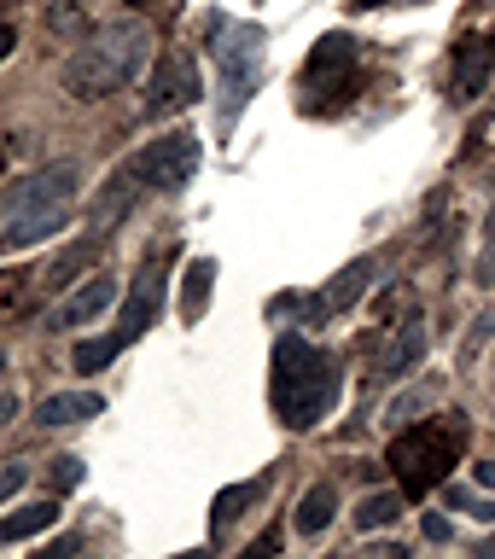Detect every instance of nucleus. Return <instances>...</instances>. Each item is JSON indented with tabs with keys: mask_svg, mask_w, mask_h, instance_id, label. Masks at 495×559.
<instances>
[{
	"mask_svg": "<svg viewBox=\"0 0 495 559\" xmlns=\"http://www.w3.org/2000/svg\"><path fill=\"white\" fill-rule=\"evenodd\" d=\"M210 280H216V263L210 257H198L193 268H187V292H181V321L193 327L198 315H204V297H210Z\"/></svg>",
	"mask_w": 495,
	"mask_h": 559,
	"instance_id": "21",
	"label": "nucleus"
},
{
	"mask_svg": "<svg viewBox=\"0 0 495 559\" xmlns=\"http://www.w3.org/2000/svg\"><path fill=\"white\" fill-rule=\"evenodd\" d=\"M431 396H437V385H420V391H408V396H396L391 408H385V420H391V426H402V420H408V414H420V408H426Z\"/></svg>",
	"mask_w": 495,
	"mask_h": 559,
	"instance_id": "23",
	"label": "nucleus"
},
{
	"mask_svg": "<svg viewBox=\"0 0 495 559\" xmlns=\"http://www.w3.org/2000/svg\"><path fill=\"white\" fill-rule=\"evenodd\" d=\"M472 478H478L484 490H495V461H478V466H472Z\"/></svg>",
	"mask_w": 495,
	"mask_h": 559,
	"instance_id": "30",
	"label": "nucleus"
},
{
	"mask_svg": "<svg viewBox=\"0 0 495 559\" xmlns=\"http://www.w3.org/2000/svg\"><path fill=\"white\" fill-rule=\"evenodd\" d=\"M47 478H53V490L65 495V490H76V484L88 478V466L76 461V455H59V461H53V472H47Z\"/></svg>",
	"mask_w": 495,
	"mask_h": 559,
	"instance_id": "24",
	"label": "nucleus"
},
{
	"mask_svg": "<svg viewBox=\"0 0 495 559\" xmlns=\"http://www.w3.org/2000/svg\"><path fill=\"white\" fill-rule=\"evenodd\" d=\"M24 478H30V466H24V461H6V466H0V501H12V495L24 490Z\"/></svg>",
	"mask_w": 495,
	"mask_h": 559,
	"instance_id": "25",
	"label": "nucleus"
},
{
	"mask_svg": "<svg viewBox=\"0 0 495 559\" xmlns=\"http://www.w3.org/2000/svg\"><path fill=\"white\" fill-rule=\"evenodd\" d=\"M426 344H431V332H426V321L420 315H408L402 327H396V338H391V350L379 356V379H408L414 367H420V356H426Z\"/></svg>",
	"mask_w": 495,
	"mask_h": 559,
	"instance_id": "12",
	"label": "nucleus"
},
{
	"mask_svg": "<svg viewBox=\"0 0 495 559\" xmlns=\"http://www.w3.org/2000/svg\"><path fill=\"white\" fill-rule=\"evenodd\" d=\"M210 53H216V82H222V129L251 105L268 70V35L263 24H233V18H210Z\"/></svg>",
	"mask_w": 495,
	"mask_h": 559,
	"instance_id": "4",
	"label": "nucleus"
},
{
	"mask_svg": "<svg viewBox=\"0 0 495 559\" xmlns=\"http://www.w3.org/2000/svg\"><path fill=\"white\" fill-rule=\"evenodd\" d=\"M402 507H408V495L402 490H379V495H367L362 507H356V530H385L402 519Z\"/></svg>",
	"mask_w": 495,
	"mask_h": 559,
	"instance_id": "20",
	"label": "nucleus"
},
{
	"mask_svg": "<svg viewBox=\"0 0 495 559\" xmlns=\"http://www.w3.org/2000/svg\"><path fill=\"white\" fill-rule=\"evenodd\" d=\"M129 169L140 175V187L146 193H175V187H187L198 169V140L187 129H169L158 140H146L140 152L129 158Z\"/></svg>",
	"mask_w": 495,
	"mask_h": 559,
	"instance_id": "7",
	"label": "nucleus"
},
{
	"mask_svg": "<svg viewBox=\"0 0 495 559\" xmlns=\"http://www.w3.org/2000/svg\"><path fill=\"white\" fill-rule=\"evenodd\" d=\"M332 513H338V490H332V484H309L303 501H297V513H292L297 536H321V530L332 525Z\"/></svg>",
	"mask_w": 495,
	"mask_h": 559,
	"instance_id": "17",
	"label": "nucleus"
},
{
	"mask_svg": "<svg viewBox=\"0 0 495 559\" xmlns=\"http://www.w3.org/2000/svg\"><path fill=\"white\" fill-rule=\"evenodd\" d=\"M53 30H82V12H70V6H53Z\"/></svg>",
	"mask_w": 495,
	"mask_h": 559,
	"instance_id": "29",
	"label": "nucleus"
},
{
	"mask_svg": "<svg viewBox=\"0 0 495 559\" xmlns=\"http://www.w3.org/2000/svg\"><path fill=\"white\" fill-rule=\"evenodd\" d=\"M344 391V373L327 350H315L303 332H286L274 344V373H268V402L286 426H321L332 414V402Z\"/></svg>",
	"mask_w": 495,
	"mask_h": 559,
	"instance_id": "1",
	"label": "nucleus"
},
{
	"mask_svg": "<svg viewBox=\"0 0 495 559\" xmlns=\"http://www.w3.org/2000/svg\"><path fill=\"white\" fill-rule=\"evenodd\" d=\"M99 408H105V396L94 391H59V396H47V402H35V426H76V420H94Z\"/></svg>",
	"mask_w": 495,
	"mask_h": 559,
	"instance_id": "13",
	"label": "nucleus"
},
{
	"mask_svg": "<svg viewBox=\"0 0 495 559\" xmlns=\"http://www.w3.org/2000/svg\"><path fill=\"white\" fill-rule=\"evenodd\" d=\"M59 525V501H30V507H18V513H6L0 519V542H24V536H41V530Z\"/></svg>",
	"mask_w": 495,
	"mask_h": 559,
	"instance_id": "18",
	"label": "nucleus"
},
{
	"mask_svg": "<svg viewBox=\"0 0 495 559\" xmlns=\"http://www.w3.org/2000/svg\"><path fill=\"white\" fill-rule=\"evenodd\" d=\"M82 187V164L76 158H59V164H41L30 175H18L12 187H6V216H30V210H65L70 193Z\"/></svg>",
	"mask_w": 495,
	"mask_h": 559,
	"instance_id": "8",
	"label": "nucleus"
},
{
	"mask_svg": "<svg viewBox=\"0 0 495 559\" xmlns=\"http://www.w3.org/2000/svg\"><path fill=\"white\" fill-rule=\"evenodd\" d=\"M99 251H105V233H88V239L65 245V251L53 257V268L41 274V286H47V292H59V286H76V274H88V268L99 263Z\"/></svg>",
	"mask_w": 495,
	"mask_h": 559,
	"instance_id": "14",
	"label": "nucleus"
},
{
	"mask_svg": "<svg viewBox=\"0 0 495 559\" xmlns=\"http://www.w3.org/2000/svg\"><path fill=\"white\" fill-rule=\"evenodd\" d=\"M239 559H280V530H263V536H257Z\"/></svg>",
	"mask_w": 495,
	"mask_h": 559,
	"instance_id": "26",
	"label": "nucleus"
},
{
	"mask_svg": "<svg viewBox=\"0 0 495 559\" xmlns=\"http://www.w3.org/2000/svg\"><path fill=\"white\" fill-rule=\"evenodd\" d=\"M175 559H210V554H204V548H187V554H175Z\"/></svg>",
	"mask_w": 495,
	"mask_h": 559,
	"instance_id": "34",
	"label": "nucleus"
},
{
	"mask_svg": "<svg viewBox=\"0 0 495 559\" xmlns=\"http://www.w3.org/2000/svg\"><path fill=\"white\" fill-rule=\"evenodd\" d=\"M356 65H362V41L344 30H327L315 47H309V59H303V111H315V117H327L344 105V94L356 88Z\"/></svg>",
	"mask_w": 495,
	"mask_h": 559,
	"instance_id": "6",
	"label": "nucleus"
},
{
	"mask_svg": "<svg viewBox=\"0 0 495 559\" xmlns=\"http://www.w3.org/2000/svg\"><path fill=\"white\" fill-rule=\"evenodd\" d=\"M129 6H146V0H129Z\"/></svg>",
	"mask_w": 495,
	"mask_h": 559,
	"instance_id": "36",
	"label": "nucleus"
},
{
	"mask_svg": "<svg viewBox=\"0 0 495 559\" xmlns=\"http://www.w3.org/2000/svg\"><path fill=\"white\" fill-rule=\"evenodd\" d=\"M12 414H18V402H12V396H0V420H12Z\"/></svg>",
	"mask_w": 495,
	"mask_h": 559,
	"instance_id": "32",
	"label": "nucleus"
},
{
	"mask_svg": "<svg viewBox=\"0 0 495 559\" xmlns=\"http://www.w3.org/2000/svg\"><path fill=\"white\" fill-rule=\"evenodd\" d=\"M490 70H495V35H466L461 47H455V59H449V99L472 105V99L484 94Z\"/></svg>",
	"mask_w": 495,
	"mask_h": 559,
	"instance_id": "10",
	"label": "nucleus"
},
{
	"mask_svg": "<svg viewBox=\"0 0 495 559\" xmlns=\"http://www.w3.org/2000/svg\"><path fill=\"white\" fill-rule=\"evenodd\" d=\"M466 437H472V426H466L461 408H449V414H437V420H408L391 443V461H385V466H396L402 495H408V501L426 495L449 466L461 461Z\"/></svg>",
	"mask_w": 495,
	"mask_h": 559,
	"instance_id": "3",
	"label": "nucleus"
},
{
	"mask_svg": "<svg viewBox=\"0 0 495 559\" xmlns=\"http://www.w3.org/2000/svg\"><path fill=\"white\" fill-rule=\"evenodd\" d=\"M0 373H6V356H0Z\"/></svg>",
	"mask_w": 495,
	"mask_h": 559,
	"instance_id": "35",
	"label": "nucleus"
},
{
	"mask_svg": "<svg viewBox=\"0 0 495 559\" xmlns=\"http://www.w3.org/2000/svg\"><path fill=\"white\" fill-rule=\"evenodd\" d=\"M158 309H164V274H158V268H146V274L129 286V297H123V321L105 332V338H76L70 367H76V373H99V367H111L123 350H129V344L146 338V327L158 321Z\"/></svg>",
	"mask_w": 495,
	"mask_h": 559,
	"instance_id": "5",
	"label": "nucleus"
},
{
	"mask_svg": "<svg viewBox=\"0 0 495 559\" xmlns=\"http://www.w3.org/2000/svg\"><path fill=\"white\" fill-rule=\"evenodd\" d=\"M268 490V472H257V478H245V484H228V490H216V501H210V525H233L257 495Z\"/></svg>",
	"mask_w": 495,
	"mask_h": 559,
	"instance_id": "19",
	"label": "nucleus"
},
{
	"mask_svg": "<svg viewBox=\"0 0 495 559\" xmlns=\"http://www.w3.org/2000/svg\"><path fill=\"white\" fill-rule=\"evenodd\" d=\"M12 41H18V35H12V24H0V59L12 53Z\"/></svg>",
	"mask_w": 495,
	"mask_h": 559,
	"instance_id": "31",
	"label": "nucleus"
},
{
	"mask_svg": "<svg viewBox=\"0 0 495 559\" xmlns=\"http://www.w3.org/2000/svg\"><path fill=\"white\" fill-rule=\"evenodd\" d=\"M420 530H426V542H449V519H443V513H426Z\"/></svg>",
	"mask_w": 495,
	"mask_h": 559,
	"instance_id": "27",
	"label": "nucleus"
},
{
	"mask_svg": "<svg viewBox=\"0 0 495 559\" xmlns=\"http://www.w3.org/2000/svg\"><path fill=\"white\" fill-rule=\"evenodd\" d=\"M198 94H204L198 65L181 47H169L158 70H152V82H146V111H187V105H198Z\"/></svg>",
	"mask_w": 495,
	"mask_h": 559,
	"instance_id": "9",
	"label": "nucleus"
},
{
	"mask_svg": "<svg viewBox=\"0 0 495 559\" xmlns=\"http://www.w3.org/2000/svg\"><path fill=\"white\" fill-rule=\"evenodd\" d=\"M152 59V30L140 18H117V24H99L76 53L65 59V88L76 99H105L117 88H129L134 76Z\"/></svg>",
	"mask_w": 495,
	"mask_h": 559,
	"instance_id": "2",
	"label": "nucleus"
},
{
	"mask_svg": "<svg viewBox=\"0 0 495 559\" xmlns=\"http://www.w3.org/2000/svg\"><path fill=\"white\" fill-rule=\"evenodd\" d=\"M367 286H373V257H356L350 268H338V274H332V286L315 297V303H321V315H344L356 297H367Z\"/></svg>",
	"mask_w": 495,
	"mask_h": 559,
	"instance_id": "15",
	"label": "nucleus"
},
{
	"mask_svg": "<svg viewBox=\"0 0 495 559\" xmlns=\"http://www.w3.org/2000/svg\"><path fill=\"white\" fill-rule=\"evenodd\" d=\"M472 280H478V286H495V210H490V222H484V245H478Z\"/></svg>",
	"mask_w": 495,
	"mask_h": 559,
	"instance_id": "22",
	"label": "nucleus"
},
{
	"mask_svg": "<svg viewBox=\"0 0 495 559\" xmlns=\"http://www.w3.org/2000/svg\"><path fill=\"white\" fill-rule=\"evenodd\" d=\"M76 554V536H59L53 548H41V554H30V559H70Z\"/></svg>",
	"mask_w": 495,
	"mask_h": 559,
	"instance_id": "28",
	"label": "nucleus"
},
{
	"mask_svg": "<svg viewBox=\"0 0 495 559\" xmlns=\"http://www.w3.org/2000/svg\"><path fill=\"white\" fill-rule=\"evenodd\" d=\"M111 297H117V280H88L82 292H70L53 315H47V332H70V327H88L94 315L111 309Z\"/></svg>",
	"mask_w": 495,
	"mask_h": 559,
	"instance_id": "11",
	"label": "nucleus"
},
{
	"mask_svg": "<svg viewBox=\"0 0 495 559\" xmlns=\"http://www.w3.org/2000/svg\"><path fill=\"white\" fill-rule=\"evenodd\" d=\"M373 6H391V0H356V12H373Z\"/></svg>",
	"mask_w": 495,
	"mask_h": 559,
	"instance_id": "33",
	"label": "nucleus"
},
{
	"mask_svg": "<svg viewBox=\"0 0 495 559\" xmlns=\"http://www.w3.org/2000/svg\"><path fill=\"white\" fill-rule=\"evenodd\" d=\"M65 228V210H30V216H12L6 233H0V251H24V245H41Z\"/></svg>",
	"mask_w": 495,
	"mask_h": 559,
	"instance_id": "16",
	"label": "nucleus"
}]
</instances>
